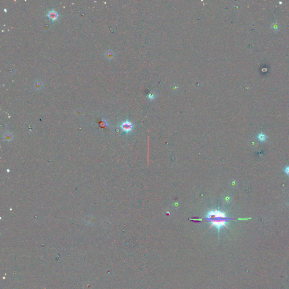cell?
<instances>
[{
	"instance_id": "6da1fadb",
	"label": "cell",
	"mask_w": 289,
	"mask_h": 289,
	"mask_svg": "<svg viewBox=\"0 0 289 289\" xmlns=\"http://www.w3.org/2000/svg\"><path fill=\"white\" fill-rule=\"evenodd\" d=\"M205 219L211 223L210 227H215L217 229L219 233L221 229L223 227L227 228V224L230 221L234 220L233 218H229L226 215L225 212L220 210H211L205 216Z\"/></svg>"
},
{
	"instance_id": "7a4b0ae2",
	"label": "cell",
	"mask_w": 289,
	"mask_h": 289,
	"mask_svg": "<svg viewBox=\"0 0 289 289\" xmlns=\"http://www.w3.org/2000/svg\"><path fill=\"white\" fill-rule=\"evenodd\" d=\"M120 127L124 132L129 133L132 130L133 125L131 122L128 121V120H126V121L122 123V124L120 125Z\"/></svg>"
},
{
	"instance_id": "3957f363",
	"label": "cell",
	"mask_w": 289,
	"mask_h": 289,
	"mask_svg": "<svg viewBox=\"0 0 289 289\" xmlns=\"http://www.w3.org/2000/svg\"><path fill=\"white\" fill-rule=\"evenodd\" d=\"M47 16H49L50 19L54 21V20L57 19L58 15V13L56 11L54 10H50L48 12V13H47Z\"/></svg>"
},
{
	"instance_id": "277c9868",
	"label": "cell",
	"mask_w": 289,
	"mask_h": 289,
	"mask_svg": "<svg viewBox=\"0 0 289 289\" xmlns=\"http://www.w3.org/2000/svg\"><path fill=\"white\" fill-rule=\"evenodd\" d=\"M43 87V83L40 80H37L34 82V88L36 90H40Z\"/></svg>"
},
{
	"instance_id": "5b68a950",
	"label": "cell",
	"mask_w": 289,
	"mask_h": 289,
	"mask_svg": "<svg viewBox=\"0 0 289 289\" xmlns=\"http://www.w3.org/2000/svg\"><path fill=\"white\" fill-rule=\"evenodd\" d=\"M257 138H258V139L259 140V141H260L261 142H265L267 139V137L264 134L262 133H260L258 134Z\"/></svg>"
},
{
	"instance_id": "8992f818",
	"label": "cell",
	"mask_w": 289,
	"mask_h": 289,
	"mask_svg": "<svg viewBox=\"0 0 289 289\" xmlns=\"http://www.w3.org/2000/svg\"><path fill=\"white\" fill-rule=\"evenodd\" d=\"M105 56H106V57L107 59H111L114 56V52L112 51V50H109L106 52V53H105Z\"/></svg>"
},
{
	"instance_id": "52a82bcc",
	"label": "cell",
	"mask_w": 289,
	"mask_h": 289,
	"mask_svg": "<svg viewBox=\"0 0 289 289\" xmlns=\"http://www.w3.org/2000/svg\"><path fill=\"white\" fill-rule=\"evenodd\" d=\"M147 97L150 99H154V98L155 97V95L151 93H150L148 95Z\"/></svg>"
},
{
	"instance_id": "ba28073f",
	"label": "cell",
	"mask_w": 289,
	"mask_h": 289,
	"mask_svg": "<svg viewBox=\"0 0 289 289\" xmlns=\"http://www.w3.org/2000/svg\"><path fill=\"white\" fill-rule=\"evenodd\" d=\"M284 172L286 173V174L288 176H289V166L286 167L285 169H284Z\"/></svg>"
}]
</instances>
